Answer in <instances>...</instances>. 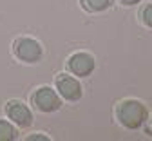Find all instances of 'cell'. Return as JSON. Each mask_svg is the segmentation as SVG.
I'll use <instances>...</instances> for the list:
<instances>
[{"mask_svg":"<svg viewBox=\"0 0 152 141\" xmlns=\"http://www.w3.org/2000/svg\"><path fill=\"white\" fill-rule=\"evenodd\" d=\"M116 118L118 121L127 129V130H138L145 125L148 119L147 107L140 102V99H123L116 109Z\"/></svg>","mask_w":152,"mask_h":141,"instance_id":"1","label":"cell"},{"mask_svg":"<svg viewBox=\"0 0 152 141\" xmlns=\"http://www.w3.org/2000/svg\"><path fill=\"white\" fill-rule=\"evenodd\" d=\"M13 54L24 64H38L44 56V47L34 38L20 36L13 42Z\"/></svg>","mask_w":152,"mask_h":141,"instance_id":"2","label":"cell"},{"mask_svg":"<svg viewBox=\"0 0 152 141\" xmlns=\"http://www.w3.org/2000/svg\"><path fill=\"white\" fill-rule=\"evenodd\" d=\"M31 102L44 114H51V112H56V110L62 109V96L58 94L56 89H53L49 85L38 87L31 96Z\"/></svg>","mask_w":152,"mask_h":141,"instance_id":"3","label":"cell"},{"mask_svg":"<svg viewBox=\"0 0 152 141\" xmlns=\"http://www.w3.org/2000/svg\"><path fill=\"white\" fill-rule=\"evenodd\" d=\"M6 116L18 129H29L33 125V112L20 99H9L6 103Z\"/></svg>","mask_w":152,"mask_h":141,"instance_id":"4","label":"cell"},{"mask_svg":"<svg viewBox=\"0 0 152 141\" xmlns=\"http://www.w3.org/2000/svg\"><path fill=\"white\" fill-rule=\"evenodd\" d=\"M54 85H56V91H58V94L62 96V99H65V102H78V99L82 98L83 94V89H82V83L76 80L74 76L71 74H58L54 80Z\"/></svg>","mask_w":152,"mask_h":141,"instance_id":"5","label":"cell"},{"mask_svg":"<svg viewBox=\"0 0 152 141\" xmlns=\"http://www.w3.org/2000/svg\"><path fill=\"white\" fill-rule=\"evenodd\" d=\"M94 65H96V62H94V56L89 54V53H74L69 56L67 60V69L72 76H78V78H85L89 76L92 71H94Z\"/></svg>","mask_w":152,"mask_h":141,"instance_id":"6","label":"cell"},{"mask_svg":"<svg viewBox=\"0 0 152 141\" xmlns=\"http://www.w3.org/2000/svg\"><path fill=\"white\" fill-rule=\"evenodd\" d=\"M18 139V127L9 119H0V141H15Z\"/></svg>","mask_w":152,"mask_h":141,"instance_id":"7","label":"cell"},{"mask_svg":"<svg viewBox=\"0 0 152 141\" xmlns=\"http://www.w3.org/2000/svg\"><path fill=\"white\" fill-rule=\"evenodd\" d=\"M80 4L87 13H103L112 6V0H80Z\"/></svg>","mask_w":152,"mask_h":141,"instance_id":"8","label":"cell"},{"mask_svg":"<svg viewBox=\"0 0 152 141\" xmlns=\"http://www.w3.org/2000/svg\"><path fill=\"white\" fill-rule=\"evenodd\" d=\"M140 16H141L143 26L152 27V2H150V4H147V6H143V9H141Z\"/></svg>","mask_w":152,"mask_h":141,"instance_id":"9","label":"cell"},{"mask_svg":"<svg viewBox=\"0 0 152 141\" xmlns=\"http://www.w3.org/2000/svg\"><path fill=\"white\" fill-rule=\"evenodd\" d=\"M26 139H27V141H51V137H49L47 134H44V132H36V134H31V136H27Z\"/></svg>","mask_w":152,"mask_h":141,"instance_id":"10","label":"cell"},{"mask_svg":"<svg viewBox=\"0 0 152 141\" xmlns=\"http://www.w3.org/2000/svg\"><path fill=\"white\" fill-rule=\"evenodd\" d=\"M141 0H120V4H123V6H127V7H130V6H136V4H140Z\"/></svg>","mask_w":152,"mask_h":141,"instance_id":"11","label":"cell"},{"mask_svg":"<svg viewBox=\"0 0 152 141\" xmlns=\"http://www.w3.org/2000/svg\"><path fill=\"white\" fill-rule=\"evenodd\" d=\"M150 130H152V116H150Z\"/></svg>","mask_w":152,"mask_h":141,"instance_id":"12","label":"cell"}]
</instances>
